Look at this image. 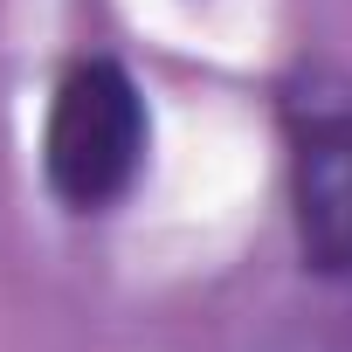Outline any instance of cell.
<instances>
[{"instance_id": "1", "label": "cell", "mask_w": 352, "mask_h": 352, "mask_svg": "<svg viewBox=\"0 0 352 352\" xmlns=\"http://www.w3.org/2000/svg\"><path fill=\"white\" fill-rule=\"evenodd\" d=\"M152 159V104L118 56H76L42 118V180L69 214H111Z\"/></svg>"}, {"instance_id": "2", "label": "cell", "mask_w": 352, "mask_h": 352, "mask_svg": "<svg viewBox=\"0 0 352 352\" xmlns=\"http://www.w3.org/2000/svg\"><path fill=\"white\" fill-rule=\"evenodd\" d=\"M283 138L297 263L324 283H352V90H290Z\"/></svg>"}]
</instances>
